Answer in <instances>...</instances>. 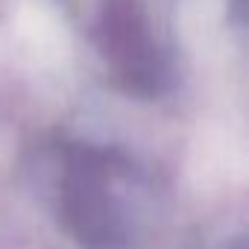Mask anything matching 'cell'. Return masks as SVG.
<instances>
[{"label":"cell","mask_w":249,"mask_h":249,"mask_svg":"<svg viewBox=\"0 0 249 249\" xmlns=\"http://www.w3.org/2000/svg\"><path fill=\"white\" fill-rule=\"evenodd\" d=\"M62 229L82 249H138L159 229L147 179L108 156H73L56 185Z\"/></svg>","instance_id":"cell-1"},{"label":"cell","mask_w":249,"mask_h":249,"mask_svg":"<svg viewBox=\"0 0 249 249\" xmlns=\"http://www.w3.org/2000/svg\"><path fill=\"white\" fill-rule=\"evenodd\" d=\"M231 249H246V246H243V240H240V237H237V240H234V243H231Z\"/></svg>","instance_id":"cell-2"}]
</instances>
